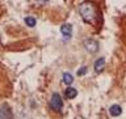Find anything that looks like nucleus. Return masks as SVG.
I'll return each mask as SVG.
<instances>
[{"label": "nucleus", "instance_id": "7", "mask_svg": "<svg viewBox=\"0 0 126 119\" xmlns=\"http://www.w3.org/2000/svg\"><path fill=\"white\" fill-rule=\"evenodd\" d=\"M64 96L68 98V100H74V98L78 96V90L75 89V88H71V86H68V88L66 89V92H64Z\"/></svg>", "mask_w": 126, "mask_h": 119}, {"label": "nucleus", "instance_id": "3", "mask_svg": "<svg viewBox=\"0 0 126 119\" xmlns=\"http://www.w3.org/2000/svg\"><path fill=\"white\" fill-rule=\"evenodd\" d=\"M84 47H85L87 51H89V53H96L98 50V42L92 39V38H88L84 41Z\"/></svg>", "mask_w": 126, "mask_h": 119}, {"label": "nucleus", "instance_id": "4", "mask_svg": "<svg viewBox=\"0 0 126 119\" xmlns=\"http://www.w3.org/2000/svg\"><path fill=\"white\" fill-rule=\"evenodd\" d=\"M61 33L63 34V37L66 39H70L71 34H72V26H71L70 24H63L61 26Z\"/></svg>", "mask_w": 126, "mask_h": 119}, {"label": "nucleus", "instance_id": "11", "mask_svg": "<svg viewBox=\"0 0 126 119\" xmlns=\"http://www.w3.org/2000/svg\"><path fill=\"white\" fill-rule=\"evenodd\" d=\"M85 73H87V67H81V68L78 71V75H79V76H83V75H85Z\"/></svg>", "mask_w": 126, "mask_h": 119}, {"label": "nucleus", "instance_id": "9", "mask_svg": "<svg viewBox=\"0 0 126 119\" xmlns=\"http://www.w3.org/2000/svg\"><path fill=\"white\" fill-rule=\"evenodd\" d=\"M72 81H74V77H72V75H71V73H68V72L63 73V82H64V84L70 85Z\"/></svg>", "mask_w": 126, "mask_h": 119}, {"label": "nucleus", "instance_id": "6", "mask_svg": "<svg viewBox=\"0 0 126 119\" xmlns=\"http://www.w3.org/2000/svg\"><path fill=\"white\" fill-rule=\"evenodd\" d=\"M121 113H122V109H121L120 105H112V106H110L109 114L112 117H118V115H121Z\"/></svg>", "mask_w": 126, "mask_h": 119}, {"label": "nucleus", "instance_id": "5", "mask_svg": "<svg viewBox=\"0 0 126 119\" xmlns=\"http://www.w3.org/2000/svg\"><path fill=\"white\" fill-rule=\"evenodd\" d=\"M0 114H1L3 119H12V113H11V110H9V106H8L7 104H4V105L1 106Z\"/></svg>", "mask_w": 126, "mask_h": 119}, {"label": "nucleus", "instance_id": "8", "mask_svg": "<svg viewBox=\"0 0 126 119\" xmlns=\"http://www.w3.org/2000/svg\"><path fill=\"white\" fill-rule=\"evenodd\" d=\"M104 66H105V58H98L94 62V69H96V72H101Z\"/></svg>", "mask_w": 126, "mask_h": 119}, {"label": "nucleus", "instance_id": "10", "mask_svg": "<svg viewBox=\"0 0 126 119\" xmlns=\"http://www.w3.org/2000/svg\"><path fill=\"white\" fill-rule=\"evenodd\" d=\"M25 24H26L28 26H35L37 21H35L34 17H26V18H25Z\"/></svg>", "mask_w": 126, "mask_h": 119}, {"label": "nucleus", "instance_id": "12", "mask_svg": "<svg viewBox=\"0 0 126 119\" xmlns=\"http://www.w3.org/2000/svg\"><path fill=\"white\" fill-rule=\"evenodd\" d=\"M0 119H3V117H1V114H0Z\"/></svg>", "mask_w": 126, "mask_h": 119}, {"label": "nucleus", "instance_id": "2", "mask_svg": "<svg viewBox=\"0 0 126 119\" xmlns=\"http://www.w3.org/2000/svg\"><path fill=\"white\" fill-rule=\"evenodd\" d=\"M50 105H51V107H53L54 110H62L63 107V101H62V98L61 96H59L58 93H54L53 96H51V100H50Z\"/></svg>", "mask_w": 126, "mask_h": 119}, {"label": "nucleus", "instance_id": "1", "mask_svg": "<svg viewBox=\"0 0 126 119\" xmlns=\"http://www.w3.org/2000/svg\"><path fill=\"white\" fill-rule=\"evenodd\" d=\"M79 12H80L81 18L84 20L87 24H91V25H96L97 24L100 14H98L96 7H94L92 3H89V1L81 3V5L79 7Z\"/></svg>", "mask_w": 126, "mask_h": 119}]
</instances>
